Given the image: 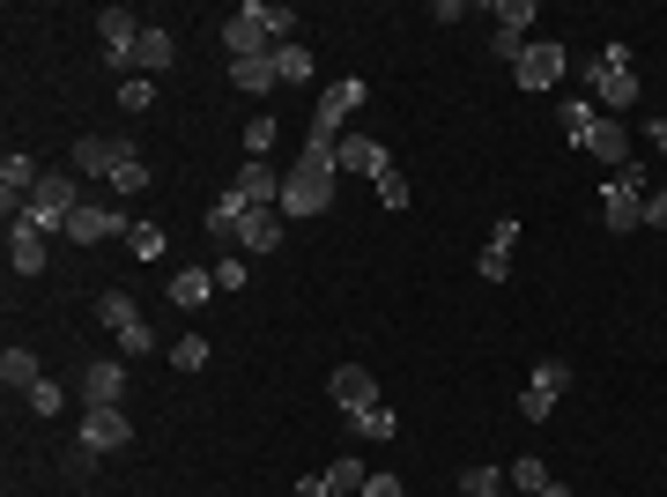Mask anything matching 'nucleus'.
<instances>
[{"label": "nucleus", "instance_id": "f257e3e1", "mask_svg": "<svg viewBox=\"0 0 667 497\" xmlns=\"http://www.w3.org/2000/svg\"><path fill=\"white\" fill-rule=\"evenodd\" d=\"M334 142H304L296 172H282V216H326L334 208Z\"/></svg>", "mask_w": 667, "mask_h": 497}, {"label": "nucleus", "instance_id": "f03ea898", "mask_svg": "<svg viewBox=\"0 0 667 497\" xmlns=\"http://www.w3.org/2000/svg\"><path fill=\"white\" fill-rule=\"evenodd\" d=\"M645 194H653V172H645V164H623V172L601 186V224H608V238H630V230L645 224Z\"/></svg>", "mask_w": 667, "mask_h": 497}, {"label": "nucleus", "instance_id": "7ed1b4c3", "mask_svg": "<svg viewBox=\"0 0 667 497\" xmlns=\"http://www.w3.org/2000/svg\"><path fill=\"white\" fill-rule=\"evenodd\" d=\"M364 90H371V82H356V75H348V82H326L320 104H312V134H304V142H342V126L356 120Z\"/></svg>", "mask_w": 667, "mask_h": 497}, {"label": "nucleus", "instance_id": "20e7f679", "mask_svg": "<svg viewBox=\"0 0 667 497\" xmlns=\"http://www.w3.org/2000/svg\"><path fill=\"white\" fill-rule=\"evenodd\" d=\"M74 208H82V194H74V178H60V172H45V186H38V194H30V208H23V224L30 230H60V238H67V216Z\"/></svg>", "mask_w": 667, "mask_h": 497}, {"label": "nucleus", "instance_id": "39448f33", "mask_svg": "<svg viewBox=\"0 0 667 497\" xmlns=\"http://www.w3.org/2000/svg\"><path fill=\"white\" fill-rule=\"evenodd\" d=\"M126 386H134L126 356H97V364H82V379H74L82 408H119V401H126Z\"/></svg>", "mask_w": 667, "mask_h": 497}, {"label": "nucleus", "instance_id": "423d86ee", "mask_svg": "<svg viewBox=\"0 0 667 497\" xmlns=\"http://www.w3.org/2000/svg\"><path fill=\"white\" fill-rule=\"evenodd\" d=\"M126 230H134V224H126L112 200H82V208L67 216V238H74V246H112V238H126Z\"/></svg>", "mask_w": 667, "mask_h": 497}, {"label": "nucleus", "instance_id": "0eeeda50", "mask_svg": "<svg viewBox=\"0 0 667 497\" xmlns=\"http://www.w3.org/2000/svg\"><path fill=\"white\" fill-rule=\"evenodd\" d=\"M586 90H593V104L616 120V112L638 104V68H601V60H586Z\"/></svg>", "mask_w": 667, "mask_h": 497}, {"label": "nucleus", "instance_id": "6e6552de", "mask_svg": "<svg viewBox=\"0 0 667 497\" xmlns=\"http://www.w3.org/2000/svg\"><path fill=\"white\" fill-rule=\"evenodd\" d=\"M334 172L371 178V186H378V178L394 172V156H386V142H371V134H342V142H334Z\"/></svg>", "mask_w": 667, "mask_h": 497}, {"label": "nucleus", "instance_id": "1a4fd4ad", "mask_svg": "<svg viewBox=\"0 0 667 497\" xmlns=\"http://www.w3.org/2000/svg\"><path fill=\"white\" fill-rule=\"evenodd\" d=\"M527 23H534V0H497L490 8V52L497 60H519L527 52Z\"/></svg>", "mask_w": 667, "mask_h": 497}, {"label": "nucleus", "instance_id": "9d476101", "mask_svg": "<svg viewBox=\"0 0 667 497\" xmlns=\"http://www.w3.org/2000/svg\"><path fill=\"white\" fill-rule=\"evenodd\" d=\"M564 45H556V38H549V45H527L512 60V75H519V90H556V82H564Z\"/></svg>", "mask_w": 667, "mask_h": 497}, {"label": "nucleus", "instance_id": "9b49d317", "mask_svg": "<svg viewBox=\"0 0 667 497\" xmlns=\"http://www.w3.org/2000/svg\"><path fill=\"white\" fill-rule=\"evenodd\" d=\"M142 30H148V23H134V8H104V15H97L104 60H112V68H134V45H142Z\"/></svg>", "mask_w": 667, "mask_h": 497}, {"label": "nucleus", "instance_id": "f8f14e48", "mask_svg": "<svg viewBox=\"0 0 667 497\" xmlns=\"http://www.w3.org/2000/svg\"><path fill=\"white\" fill-rule=\"evenodd\" d=\"M90 453H119L126 438H134V423H126V408H82V431H74Z\"/></svg>", "mask_w": 667, "mask_h": 497}, {"label": "nucleus", "instance_id": "ddd939ff", "mask_svg": "<svg viewBox=\"0 0 667 497\" xmlns=\"http://www.w3.org/2000/svg\"><path fill=\"white\" fill-rule=\"evenodd\" d=\"M230 186H238V194H246L252 208H282V172H274L268 156H246V164H238V178H230Z\"/></svg>", "mask_w": 667, "mask_h": 497}, {"label": "nucleus", "instance_id": "4468645a", "mask_svg": "<svg viewBox=\"0 0 667 497\" xmlns=\"http://www.w3.org/2000/svg\"><path fill=\"white\" fill-rule=\"evenodd\" d=\"M282 230H290V216H282V208H252L246 224H238V252H246V260H260V252L282 246Z\"/></svg>", "mask_w": 667, "mask_h": 497}, {"label": "nucleus", "instance_id": "2eb2a0df", "mask_svg": "<svg viewBox=\"0 0 667 497\" xmlns=\"http://www.w3.org/2000/svg\"><path fill=\"white\" fill-rule=\"evenodd\" d=\"M252 216V200L238 194V186H222L216 200H208V238H216V246H238V224H246Z\"/></svg>", "mask_w": 667, "mask_h": 497}, {"label": "nucleus", "instance_id": "dca6fc26", "mask_svg": "<svg viewBox=\"0 0 667 497\" xmlns=\"http://www.w3.org/2000/svg\"><path fill=\"white\" fill-rule=\"evenodd\" d=\"M8 268L15 275H45V230H30L23 216H8Z\"/></svg>", "mask_w": 667, "mask_h": 497}, {"label": "nucleus", "instance_id": "f3484780", "mask_svg": "<svg viewBox=\"0 0 667 497\" xmlns=\"http://www.w3.org/2000/svg\"><path fill=\"white\" fill-rule=\"evenodd\" d=\"M222 45H230V60H274V38H268L260 23H252L246 8H238V15L222 23Z\"/></svg>", "mask_w": 667, "mask_h": 497}, {"label": "nucleus", "instance_id": "a211bd4d", "mask_svg": "<svg viewBox=\"0 0 667 497\" xmlns=\"http://www.w3.org/2000/svg\"><path fill=\"white\" fill-rule=\"evenodd\" d=\"M134 149V142H112V134H82L74 142V172H90V178H112V164Z\"/></svg>", "mask_w": 667, "mask_h": 497}, {"label": "nucleus", "instance_id": "6ab92c4d", "mask_svg": "<svg viewBox=\"0 0 667 497\" xmlns=\"http://www.w3.org/2000/svg\"><path fill=\"white\" fill-rule=\"evenodd\" d=\"M326 386H334V401H342V416H356V408H371V401H378V379H371L364 364H342Z\"/></svg>", "mask_w": 667, "mask_h": 497}, {"label": "nucleus", "instance_id": "aec40b11", "mask_svg": "<svg viewBox=\"0 0 667 497\" xmlns=\"http://www.w3.org/2000/svg\"><path fill=\"white\" fill-rule=\"evenodd\" d=\"M586 149L601 156L608 172H623V164H638V156H630V134H623V120H608V112H601V126L586 134Z\"/></svg>", "mask_w": 667, "mask_h": 497}, {"label": "nucleus", "instance_id": "412c9836", "mask_svg": "<svg viewBox=\"0 0 667 497\" xmlns=\"http://www.w3.org/2000/svg\"><path fill=\"white\" fill-rule=\"evenodd\" d=\"M171 60H178V38H171L164 23H148V30H142V45H134V68H142V75H164Z\"/></svg>", "mask_w": 667, "mask_h": 497}, {"label": "nucleus", "instance_id": "4be33fe9", "mask_svg": "<svg viewBox=\"0 0 667 497\" xmlns=\"http://www.w3.org/2000/svg\"><path fill=\"white\" fill-rule=\"evenodd\" d=\"M208 298H216V268H178L171 275V304L178 312H200Z\"/></svg>", "mask_w": 667, "mask_h": 497}, {"label": "nucleus", "instance_id": "5701e85b", "mask_svg": "<svg viewBox=\"0 0 667 497\" xmlns=\"http://www.w3.org/2000/svg\"><path fill=\"white\" fill-rule=\"evenodd\" d=\"M593 126H601V104H593V97H564V104H556V134H564V142H579V149H586Z\"/></svg>", "mask_w": 667, "mask_h": 497}, {"label": "nucleus", "instance_id": "b1692460", "mask_svg": "<svg viewBox=\"0 0 667 497\" xmlns=\"http://www.w3.org/2000/svg\"><path fill=\"white\" fill-rule=\"evenodd\" d=\"M246 15L268 30L274 45H296V8H282V0H246Z\"/></svg>", "mask_w": 667, "mask_h": 497}, {"label": "nucleus", "instance_id": "393cba45", "mask_svg": "<svg viewBox=\"0 0 667 497\" xmlns=\"http://www.w3.org/2000/svg\"><path fill=\"white\" fill-rule=\"evenodd\" d=\"M527 394H542L549 408H556V401L571 394V364H564V356H542V364L527 372Z\"/></svg>", "mask_w": 667, "mask_h": 497}, {"label": "nucleus", "instance_id": "a878e982", "mask_svg": "<svg viewBox=\"0 0 667 497\" xmlns=\"http://www.w3.org/2000/svg\"><path fill=\"white\" fill-rule=\"evenodd\" d=\"M504 483H512V490H534V497H571L564 483H556V475L534 460V453H527V460H512V468H504Z\"/></svg>", "mask_w": 667, "mask_h": 497}, {"label": "nucleus", "instance_id": "bb28decb", "mask_svg": "<svg viewBox=\"0 0 667 497\" xmlns=\"http://www.w3.org/2000/svg\"><path fill=\"white\" fill-rule=\"evenodd\" d=\"M371 468L356 460V453H342V460H326V497H364Z\"/></svg>", "mask_w": 667, "mask_h": 497}, {"label": "nucleus", "instance_id": "cd10ccee", "mask_svg": "<svg viewBox=\"0 0 667 497\" xmlns=\"http://www.w3.org/2000/svg\"><path fill=\"white\" fill-rule=\"evenodd\" d=\"M230 82H238L246 97H268V90H282V75H274V60H230Z\"/></svg>", "mask_w": 667, "mask_h": 497}, {"label": "nucleus", "instance_id": "c85d7f7f", "mask_svg": "<svg viewBox=\"0 0 667 497\" xmlns=\"http://www.w3.org/2000/svg\"><path fill=\"white\" fill-rule=\"evenodd\" d=\"M0 379H8V394H30V386H38V349H8V356H0Z\"/></svg>", "mask_w": 667, "mask_h": 497}, {"label": "nucleus", "instance_id": "c756f323", "mask_svg": "<svg viewBox=\"0 0 667 497\" xmlns=\"http://www.w3.org/2000/svg\"><path fill=\"white\" fill-rule=\"evenodd\" d=\"M104 186H112V194H126V200H134V194H148V164H142L134 149H126L119 164H112V178H104Z\"/></svg>", "mask_w": 667, "mask_h": 497}, {"label": "nucleus", "instance_id": "7c9ffc66", "mask_svg": "<svg viewBox=\"0 0 667 497\" xmlns=\"http://www.w3.org/2000/svg\"><path fill=\"white\" fill-rule=\"evenodd\" d=\"M348 431H356V438H394L400 423H394V408H386V401H371V408H356V416H348Z\"/></svg>", "mask_w": 667, "mask_h": 497}, {"label": "nucleus", "instance_id": "2f4dec72", "mask_svg": "<svg viewBox=\"0 0 667 497\" xmlns=\"http://www.w3.org/2000/svg\"><path fill=\"white\" fill-rule=\"evenodd\" d=\"M97 320L112 327V334H126V327L142 320V312H134V298H126V290H104V298H97Z\"/></svg>", "mask_w": 667, "mask_h": 497}, {"label": "nucleus", "instance_id": "473e14b6", "mask_svg": "<svg viewBox=\"0 0 667 497\" xmlns=\"http://www.w3.org/2000/svg\"><path fill=\"white\" fill-rule=\"evenodd\" d=\"M23 401H30V416H60V408H67V386H60V379H38Z\"/></svg>", "mask_w": 667, "mask_h": 497}, {"label": "nucleus", "instance_id": "72a5a7b5", "mask_svg": "<svg viewBox=\"0 0 667 497\" xmlns=\"http://www.w3.org/2000/svg\"><path fill=\"white\" fill-rule=\"evenodd\" d=\"M274 75L282 82H312V52L304 45H274Z\"/></svg>", "mask_w": 667, "mask_h": 497}, {"label": "nucleus", "instance_id": "f704fd0d", "mask_svg": "<svg viewBox=\"0 0 667 497\" xmlns=\"http://www.w3.org/2000/svg\"><path fill=\"white\" fill-rule=\"evenodd\" d=\"M112 342H119V356H156V349H164V342H156V327H148V320H134V327H126V334H112Z\"/></svg>", "mask_w": 667, "mask_h": 497}, {"label": "nucleus", "instance_id": "c9c22d12", "mask_svg": "<svg viewBox=\"0 0 667 497\" xmlns=\"http://www.w3.org/2000/svg\"><path fill=\"white\" fill-rule=\"evenodd\" d=\"M408 200H416V194H408V172H400V164H394V172L378 178V208H394V216H400Z\"/></svg>", "mask_w": 667, "mask_h": 497}, {"label": "nucleus", "instance_id": "e433bc0d", "mask_svg": "<svg viewBox=\"0 0 667 497\" xmlns=\"http://www.w3.org/2000/svg\"><path fill=\"white\" fill-rule=\"evenodd\" d=\"M460 490H468V497H490V490H504V468H460Z\"/></svg>", "mask_w": 667, "mask_h": 497}, {"label": "nucleus", "instance_id": "4c0bfd02", "mask_svg": "<svg viewBox=\"0 0 667 497\" xmlns=\"http://www.w3.org/2000/svg\"><path fill=\"white\" fill-rule=\"evenodd\" d=\"M126 246L142 252V260H164V230H156V224H134V230H126Z\"/></svg>", "mask_w": 667, "mask_h": 497}, {"label": "nucleus", "instance_id": "58836bf2", "mask_svg": "<svg viewBox=\"0 0 667 497\" xmlns=\"http://www.w3.org/2000/svg\"><path fill=\"white\" fill-rule=\"evenodd\" d=\"M171 364H178V372H200V364H208V342H200V334L171 342Z\"/></svg>", "mask_w": 667, "mask_h": 497}, {"label": "nucleus", "instance_id": "ea45409f", "mask_svg": "<svg viewBox=\"0 0 667 497\" xmlns=\"http://www.w3.org/2000/svg\"><path fill=\"white\" fill-rule=\"evenodd\" d=\"M119 104H126V112H148V104H156V82L126 75V82H119Z\"/></svg>", "mask_w": 667, "mask_h": 497}, {"label": "nucleus", "instance_id": "a19ab883", "mask_svg": "<svg viewBox=\"0 0 667 497\" xmlns=\"http://www.w3.org/2000/svg\"><path fill=\"white\" fill-rule=\"evenodd\" d=\"M216 290H222V298H238V290H246V252H238V260H216Z\"/></svg>", "mask_w": 667, "mask_h": 497}, {"label": "nucleus", "instance_id": "79ce46f5", "mask_svg": "<svg viewBox=\"0 0 667 497\" xmlns=\"http://www.w3.org/2000/svg\"><path fill=\"white\" fill-rule=\"evenodd\" d=\"M268 149H274V120H268V112H260V120L246 126V156H268Z\"/></svg>", "mask_w": 667, "mask_h": 497}, {"label": "nucleus", "instance_id": "37998d69", "mask_svg": "<svg viewBox=\"0 0 667 497\" xmlns=\"http://www.w3.org/2000/svg\"><path fill=\"white\" fill-rule=\"evenodd\" d=\"M475 275H482V282H504V275H512V252H490V246H482V260H475Z\"/></svg>", "mask_w": 667, "mask_h": 497}, {"label": "nucleus", "instance_id": "c03bdc74", "mask_svg": "<svg viewBox=\"0 0 667 497\" xmlns=\"http://www.w3.org/2000/svg\"><path fill=\"white\" fill-rule=\"evenodd\" d=\"M519 246V216H497L490 224V252H512Z\"/></svg>", "mask_w": 667, "mask_h": 497}, {"label": "nucleus", "instance_id": "a18cd8bd", "mask_svg": "<svg viewBox=\"0 0 667 497\" xmlns=\"http://www.w3.org/2000/svg\"><path fill=\"white\" fill-rule=\"evenodd\" d=\"M645 224L667 230V186H660V194H645Z\"/></svg>", "mask_w": 667, "mask_h": 497}, {"label": "nucleus", "instance_id": "49530a36", "mask_svg": "<svg viewBox=\"0 0 667 497\" xmlns=\"http://www.w3.org/2000/svg\"><path fill=\"white\" fill-rule=\"evenodd\" d=\"M364 497H408V490H400V475H371Z\"/></svg>", "mask_w": 667, "mask_h": 497}, {"label": "nucleus", "instance_id": "de8ad7c7", "mask_svg": "<svg viewBox=\"0 0 667 497\" xmlns=\"http://www.w3.org/2000/svg\"><path fill=\"white\" fill-rule=\"evenodd\" d=\"M638 142H653V149H667V120H645V134Z\"/></svg>", "mask_w": 667, "mask_h": 497}, {"label": "nucleus", "instance_id": "09e8293b", "mask_svg": "<svg viewBox=\"0 0 667 497\" xmlns=\"http://www.w3.org/2000/svg\"><path fill=\"white\" fill-rule=\"evenodd\" d=\"M296 497H326V468H320V475H304V483H296Z\"/></svg>", "mask_w": 667, "mask_h": 497}, {"label": "nucleus", "instance_id": "8fccbe9b", "mask_svg": "<svg viewBox=\"0 0 667 497\" xmlns=\"http://www.w3.org/2000/svg\"><path fill=\"white\" fill-rule=\"evenodd\" d=\"M490 497H504V490H490Z\"/></svg>", "mask_w": 667, "mask_h": 497}]
</instances>
